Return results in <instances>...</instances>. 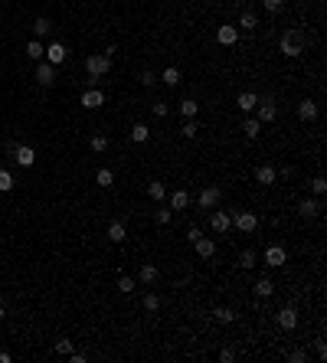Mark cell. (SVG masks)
<instances>
[{"label": "cell", "instance_id": "cell-32", "mask_svg": "<svg viewBox=\"0 0 327 363\" xmlns=\"http://www.w3.org/2000/svg\"><path fill=\"white\" fill-rule=\"evenodd\" d=\"M180 79H183V75H180L177 66H167L164 69V85H180Z\"/></svg>", "mask_w": 327, "mask_h": 363}, {"label": "cell", "instance_id": "cell-9", "mask_svg": "<svg viewBox=\"0 0 327 363\" xmlns=\"http://www.w3.org/2000/svg\"><path fill=\"white\" fill-rule=\"evenodd\" d=\"M105 105V92L102 88H85L82 92V108H102Z\"/></svg>", "mask_w": 327, "mask_h": 363}, {"label": "cell", "instance_id": "cell-43", "mask_svg": "<svg viewBox=\"0 0 327 363\" xmlns=\"http://www.w3.org/2000/svg\"><path fill=\"white\" fill-rule=\"evenodd\" d=\"M151 108H154V115H157V118H167V111H170V108H167V102H154Z\"/></svg>", "mask_w": 327, "mask_h": 363}, {"label": "cell", "instance_id": "cell-35", "mask_svg": "<svg viewBox=\"0 0 327 363\" xmlns=\"http://www.w3.org/2000/svg\"><path fill=\"white\" fill-rule=\"evenodd\" d=\"M10 190H13V173L0 167V193H10Z\"/></svg>", "mask_w": 327, "mask_h": 363}, {"label": "cell", "instance_id": "cell-10", "mask_svg": "<svg viewBox=\"0 0 327 363\" xmlns=\"http://www.w3.org/2000/svg\"><path fill=\"white\" fill-rule=\"evenodd\" d=\"M278 180V170L272 164H262V167H255V184H262V187H272Z\"/></svg>", "mask_w": 327, "mask_h": 363}, {"label": "cell", "instance_id": "cell-24", "mask_svg": "<svg viewBox=\"0 0 327 363\" xmlns=\"http://www.w3.org/2000/svg\"><path fill=\"white\" fill-rule=\"evenodd\" d=\"M255 295H259V298H272L275 295L272 278H259V282H255Z\"/></svg>", "mask_w": 327, "mask_h": 363}, {"label": "cell", "instance_id": "cell-40", "mask_svg": "<svg viewBox=\"0 0 327 363\" xmlns=\"http://www.w3.org/2000/svg\"><path fill=\"white\" fill-rule=\"evenodd\" d=\"M56 353H66V357H69V353H72V340L59 337V340H56Z\"/></svg>", "mask_w": 327, "mask_h": 363}, {"label": "cell", "instance_id": "cell-25", "mask_svg": "<svg viewBox=\"0 0 327 363\" xmlns=\"http://www.w3.org/2000/svg\"><path fill=\"white\" fill-rule=\"evenodd\" d=\"M148 138H151V128H148V124H144V121H137L134 128H131V141L144 144V141H148Z\"/></svg>", "mask_w": 327, "mask_h": 363}, {"label": "cell", "instance_id": "cell-49", "mask_svg": "<svg viewBox=\"0 0 327 363\" xmlns=\"http://www.w3.org/2000/svg\"><path fill=\"white\" fill-rule=\"evenodd\" d=\"M0 321H4V304H0Z\"/></svg>", "mask_w": 327, "mask_h": 363}, {"label": "cell", "instance_id": "cell-29", "mask_svg": "<svg viewBox=\"0 0 327 363\" xmlns=\"http://www.w3.org/2000/svg\"><path fill=\"white\" fill-rule=\"evenodd\" d=\"M148 193H151V200H157V203H164V197H167V190H164L161 180H151V184H148Z\"/></svg>", "mask_w": 327, "mask_h": 363}, {"label": "cell", "instance_id": "cell-30", "mask_svg": "<svg viewBox=\"0 0 327 363\" xmlns=\"http://www.w3.org/2000/svg\"><path fill=\"white\" fill-rule=\"evenodd\" d=\"M180 115H183V118H197L200 115V105L193 102V99H183V102H180Z\"/></svg>", "mask_w": 327, "mask_h": 363}, {"label": "cell", "instance_id": "cell-19", "mask_svg": "<svg viewBox=\"0 0 327 363\" xmlns=\"http://www.w3.org/2000/svg\"><path fill=\"white\" fill-rule=\"evenodd\" d=\"M137 282H141V285H154V282H157V265L144 262L141 271H137Z\"/></svg>", "mask_w": 327, "mask_h": 363}, {"label": "cell", "instance_id": "cell-11", "mask_svg": "<svg viewBox=\"0 0 327 363\" xmlns=\"http://www.w3.org/2000/svg\"><path fill=\"white\" fill-rule=\"evenodd\" d=\"M216 39H219L222 46H236V43H239V26H232V23L219 26V30H216Z\"/></svg>", "mask_w": 327, "mask_h": 363}, {"label": "cell", "instance_id": "cell-14", "mask_svg": "<svg viewBox=\"0 0 327 363\" xmlns=\"http://www.w3.org/2000/svg\"><path fill=\"white\" fill-rule=\"evenodd\" d=\"M193 249H197V255H200V259H213V255H216V242H213V239H206V236H200V239L193 242Z\"/></svg>", "mask_w": 327, "mask_h": 363}, {"label": "cell", "instance_id": "cell-5", "mask_svg": "<svg viewBox=\"0 0 327 363\" xmlns=\"http://www.w3.org/2000/svg\"><path fill=\"white\" fill-rule=\"evenodd\" d=\"M36 82H39V85H46V88L56 82V66H53V62H43V59L36 62Z\"/></svg>", "mask_w": 327, "mask_h": 363}, {"label": "cell", "instance_id": "cell-50", "mask_svg": "<svg viewBox=\"0 0 327 363\" xmlns=\"http://www.w3.org/2000/svg\"><path fill=\"white\" fill-rule=\"evenodd\" d=\"M206 4H219V0H206Z\"/></svg>", "mask_w": 327, "mask_h": 363}, {"label": "cell", "instance_id": "cell-12", "mask_svg": "<svg viewBox=\"0 0 327 363\" xmlns=\"http://www.w3.org/2000/svg\"><path fill=\"white\" fill-rule=\"evenodd\" d=\"M255 111H259V121H262V124H265V121H275V115H278V108H275L272 99H259Z\"/></svg>", "mask_w": 327, "mask_h": 363}, {"label": "cell", "instance_id": "cell-23", "mask_svg": "<svg viewBox=\"0 0 327 363\" xmlns=\"http://www.w3.org/2000/svg\"><path fill=\"white\" fill-rule=\"evenodd\" d=\"M50 30H53V23H50L46 17H36V20H33V39H43Z\"/></svg>", "mask_w": 327, "mask_h": 363}, {"label": "cell", "instance_id": "cell-6", "mask_svg": "<svg viewBox=\"0 0 327 363\" xmlns=\"http://www.w3.org/2000/svg\"><path fill=\"white\" fill-rule=\"evenodd\" d=\"M285 262H288V252H285L282 246H268L265 249V265L268 268H282Z\"/></svg>", "mask_w": 327, "mask_h": 363}, {"label": "cell", "instance_id": "cell-22", "mask_svg": "<svg viewBox=\"0 0 327 363\" xmlns=\"http://www.w3.org/2000/svg\"><path fill=\"white\" fill-rule=\"evenodd\" d=\"M190 206V193L186 190H173L170 193V209H186Z\"/></svg>", "mask_w": 327, "mask_h": 363}, {"label": "cell", "instance_id": "cell-47", "mask_svg": "<svg viewBox=\"0 0 327 363\" xmlns=\"http://www.w3.org/2000/svg\"><path fill=\"white\" fill-rule=\"evenodd\" d=\"M154 82H157V79H154V75H151V72H141V85H148V88H151V85H154Z\"/></svg>", "mask_w": 327, "mask_h": 363}, {"label": "cell", "instance_id": "cell-7", "mask_svg": "<svg viewBox=\"0 0 327 363\" xmlns=\"http://www.w3.org/2000/svg\"><path fill=\"white\" fill-rule=\"evenodd\" d=\"M13 160H17L20 167H33L36 164V151H33L30 144H20V148H13Z\"/></svg>", "mask_w": 327, "mask_h": 363}, {"label": "cell", "instance_id": "cell-3", "mask_svg": "<svg viewBox=\"0 0 327 363\" xmlns=\"http://www.w3.org/2000/svg\"><path fill=\"white\" fill-rule=\"evenodd\" d=\"M232 226L239 229V233H246V236H252L255 229H259V216L252 213V209H239V213L232 216Z\"/></svg>", "mask_w": 327, "mask_h": 363}, {"label": "cell", "instance_id": "cell-34", "mask_svg": "<svg viewBox=\"0 0 327 363\" xmlns=\"http://www.w3.org/2000/svg\"><path fill=\"white\" fill-rule=\"evenodd\" d=\"M213 317H216L219 324H232L236 314H232V308H216V311H213Z\"/></svg>", "mask_w": 327, "mask_h": 363}, {"label": "cell", "instance_id": "cell-41", "mask_svg": "<svg viewBox=\"0 0 327 363\" xmlns=\"http://www.w3.org/2000/svg\"><path fill=\"white\" fill-rule=\"evenodd\" d=\"M170 219H173V209H170V206H161V209H157V222H161V226H167Z\"/></svg>", "mask_w": 327, "mask_h": 363}, {"label": "cell", "instance_id": "cell-31", "mask_svg": "<svg viewBox=\"0 0 327 363\" xmlns=\"http://www.w3.org/2000/svg\"><path fill=\"white\" fill-rule=\"evenodd\" d=\"M180 134H183L186 141H193V138L200 134V124H197V118H186V124H183V128H180Z\"/></svg>", "mask_w": 327, "mask_h": 363}, {"label": "cell", "instance_id": "cell-33", "mask_svg": "<svg viewBox=\"0 0 327 363\" xmlns=\"http://www.w3.org/2000/svg\"><path fill=\"white\" fill-rule=\"evenodd\" d=\"M108 144H111V141H108V138H105V134H95V138H92V141H88V148H92V151H95V154H105V151H108Z\"/></svg>", "mask_w": 327, "mask_h": 363}, {"label": "cell", "instance_id": "cell-36", "mask_svg": "<svg viewBox=\"0 0 327 363\" xmlns=\"http://www.w3.org/2000/svg\"><path fill=\"white\" fill-rule=\"evenodd\" d=\"M144 308H148L151 314H154V311H161V298H157L154 291H148V295H144Z\"/></svg>", "mask_w": 327, "mask_h": 363}, {"label": "cell", "instance_id": "cell-45", "mask_svg": "<svg viewBox=\"0 0 327 363\" xmlns=\"http://www.w3.org/2000/svg\"><path fill=\"white\" fill-rule=\"evenodd\" d=\"M200 236H203V229H200V226H190V229H186V239H190V242H197Z\"/></svg>", "mask_w": 327, "mask_h": 363}, {"label": "cell", "instance_id": "cell-15", "mask_svg": "<svg viewBox=\"0 0 327 363\" xmlns=\"http://www.w3.org/2000/svg\"><path fill=\"white\" fill-rule=\"evenodd\" d=\"M298 118H301V121H314V118H317V102L314 99L298 102Z\"/></svg>", "mask_w": 327, "mask_h": 363}, {"label": "cell", "instance_id": "cell-18", "mask_svg": "<svg viewBox=\"0 0 327 363\" xmlns=\"http://www.w3.org/2000/svg\"><path fill=\"white\" fill-rule=\"evenodd\" d=\"M236 105H239V111L252 115V111H255V105H259V95H255V92H242L239 99H236Z\"/></svg>", "mask_w": 327, "mask_h": 363}, {"label": "cell", "instance_id": "cell-20", "mask_svg": "<svg viewBox=\"0 0 327 363\" xmlns=\"http://www.w3.org/2000/svg\"><path fill=\"white\" fill-rule=\"evenodd\" d=\"M108 239H111V242H124V239H128V229H124L121 219H115V222L108 226Z\"/></svg>", "mask_w": 327, "mask_h": 363}, {"label": "cell", "instance_id": "cell-4", "mask_svg": "<svg viewBox=\"0 0 327 363\" xmlns=\"http://www.w3.org/2000/svg\"><path fill=\"white\" fill-rule=\"evenodd\" d=\"M219 197H222L219 187H203V190H200V197H197V203H200V209H213V206L219 203Z\"/></svg>", "mask_w": 327, "mask_h": 363}, {"label": "cell", "instance_id": "cell-39", "mask_svg": "<svg viewBox=\"0 0 327 363\" xmlns=\"http://www.w3.org/2000/svg\"><path fill=\"white\" fill-rule=\"evenodd\" d=\"M311 190H314V197H324V193H327V180L324 177H314V180H311Z\"/></svg>", "mask_w": 327, "mask_h": 363}, {"label": "cell", "instance_id": "cell-37", "mask_svg": "<svg viewBox=\"0 0 327 363\" xmlns=\"http://www.w3.org/2000/svg\"><path fill=\"white\" fill-rule=\"evenodd\" d=\"M118 288H121L124 295H131V291L137 288V282H134V278H131V275H121V278H118Z\"/></svg>", "mask_w": 327, "mask_h": 363}, {"label": "cell", "instance_id": "cell-17", "mask_svg": "<svg viewBox=\"0 0 327 363\" xmlns=\"http://www.w3.org/2000/svg\"><path fill=\"white\" fill-rule=\"evenodd\" d=\"M46 62H53V66L66 62V46H62V43H50V46H46Z\"/></svg>", "mask_w": 327, "mask_h": 363}, {"label": "cell", "instance_id": "cell-1", "mask_svg": "<svg viewBox=\"0 0 327 363\" xmlns=\"http://www.w3.org/2000/svg\"><path fill=\"white\" fill-rule=\"evenodd\" d=\"M304 33L301 30H285L282 39H278V50H282V56H288V59H298V56L304 53Z\"/></svg>", "mask_w": 327, "mask_h": 363}, {"label": "cell", "instance_id": "cell-21", "mask_svg": "<svg viewBox=\"0 0 327 363\" xmlns=\"http://www.w3.org/2000/svg\"><path fill=\"white\" fill-rule=\"evenodd\" d=\"M26 56H30L33 62H39L46 56V46H43V39H30V43H26Z\"/></svg>", "mask_w": 327, "mask_h": 363}, {"label": "cell", "instance_id": "cell-28", "mask_svg": "<svg viewBox=\"0 0 327 363\" xmlns=\"http://www.w3.org/2000/svg\"><path fill=\"white\" fill-rule=\"evenodd\" d=\"M239 30H249V33H255V30H259V20H255V13H242V17H239Z\"/></svg>", "mask_w": 327, "mask_h": 363}, {"label": "cell", "instance_id": "cell-27", "mask_svg": "<svg viewBox=\"0 0 327 363\" xmlns=\"http://www.w3.org/2000/svg\"><path fill=\"white\" fill-rule=\"evenodd\" d=\"M95 184L108 190V187H115V173H111L108 167H99V173H95Z\"/></svg>", "mask_w": 327, "mask_h": 363}, {"label": "cell", "instance_id": "cell-2", "mask_svg": "<svg viewBox=\"0 0 327 363\" xmlns=\"http://www.w3.org/2000/svg\"><path fill=\"white\" fill-rule=\"evenodd\" d=\"M108 69H111V56H105V53H92V56L85 59V72L92 75V79L108 75Z\"/></svg>", "mask_w": 327, "mask_h": 363}, {"label": "cell", "instance_id": "cell-48", "mask_svg": "<svg viewBox=\"0 0 327 363\" xmlns=\"http://www.w3.org/2000/svg\"><path fill=\"white\" fill-rule=\"evenodd\" d=\"M0 363H10V353L7 350H0Z\"/></svg>", "mask_w": 327, "mask_h": 363}, {"label": "cell", "instance_id": "cell-42", "mask_svg": "<svg viewBox=\"0 0 327 363\" xmlns=\"http://www.w3.org/2000/svg\"><path fill=\"white\" fill-rule=\"evenodd\" d=\"M262 4H265V10H268V13H278V10L285 7V0H262Z\"/></svg>", "mask_w": 327, "mask_h": 363}, {"label": "cell", "instance_id": "cell-13", "mask_svg": "<svg viewBox=\"0 0 327 363\" xmlns=\"http://www.w3.org/2000/svg\"><path fill=\"white\" fill-rule=\"evenodd\" d=\"M298 213H301L304 219H314V216H321V200L304 197V200H301V206H298Z\"/></svg>", "mask_w": 327, "mask_h": 363}, {"label": "cell", "instance_id": "cell-46", "mask_svg": "<svg viewBox=\"0 0 327 363\" xmlns=\"http://www.w3.org/2000/svg\"><path fill=\"white\" fill-rule=\"evenodd\" d=\"M219 360H236V350H232V347H222V350H219Z\"/></svg>", "mask_w": 327, "mask_h": 363}, {"label": "cell", "instance_id": "cell-8", "mask_svg": "<svg viewBox=\"0 0 327 363\" xmlns=\"http://www.w3.org/2000/svg\"><path fill=\"white\" fill-rule=\"evenodd\" d=\"M229 226H232V216H229L226 209H216V213L210 216V229L213 233H229Z\"/></svg>", "mask_w": 327, "mask_h": 363}, {"label": "cell", "instance_id": "cell-16", "mask_svg": "<svg viewBox=\"0 0 327 363\" xmlns=\"http://www.w3.org/2000/svg\"><path fill=\"white\" fill-rule=\"evenodd\" d=\"M278 327H282V331H295L298 327V311L295 308H282V314H278Z\"/></svg>", "mask_w": 327, "mask_h": 363}, {"label": "cell", "instance_id": "cell-38", "mask_svg": "<svg viewBox=\"0 0 327 363\" xmlns=\"http://www.w3.org/2000/svg\"><path fill=\"white\" fill-rule=\"evenodd\" d=\"M239 268H255V252L252 249H246V252L239 255Z\"/></svg>", "mask_w": 327, "mask_h": 363}, {"label": "cell", "instance_id": "cell-44", "mask_svg": "<svg viewBox=\"0 0 327 363\" xmlns=\"http://www.w3.org/2000/svg\"><path fill=\"white\" fill-rule=\"evenodd\" d=\"M288 360H291V363H304V360H308V353H304V350H291Z\"/></svg>", "mask_w": 327, "mask_h": 363}, {"label": "cell", "instance_id": "cell-26", "mask_svg": "<svg viewBox=\"0 0 327 363\" xmlns=\"http://www.w3.org/2000/svg\"><path fill=\"white\" fill-rule=\"evenodd\" d=\"M242 131H246V138H252V141H255V138L262 134V121H259V118H246Z\"/></svg>", "mask_w": 327, "mask_h": 363}]
</instances>
